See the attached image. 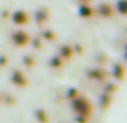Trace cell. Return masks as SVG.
<instances>
[{"mask_svg":"<svg viewBox=\"0 0 127 123\" xmlns=\"http://www.w3.org/2000/svg\"><path fill=\"white\" fill-rule=\"evenodd\" d=\"M3 100H4V102L6 103H8V104H13V99L11 96H9V95H4L3 96Z\"/></svg>","mask_w":127,"mask_h":123,"instance_id":"obj_23","label":"cell"},{"mask_svg":"<svg viewBox=\"0 0 127 123\" xmlns=\"http://www.w3.org/2000/svg\"><path fill=\"white\" fill-rule=\"evenodd\" d=\"M87 119L88 118L84 117V115H76V122L77 123H88L87 122Z\"/></svg>","mask_w":127,"mask_h":123,"instance_id":"obj_22","label":"cell"},{"mask_svg":"<svg viewBox=\"0 0 127 123\" xmlns=\"http://www.w3.org/2000/svg\"><path fill=\"white\" fill-rule=\"evenodd\" d=\"M11 40L17 47H25L30 43L31 38L25 30H17L11 35Z\"/></svg>","mask_w":127,"mask_h":123,"instance_id":"obj_3","label":"cell"},{"mask_svg":"<svg viewBox=\"0 0 127 123\" xmlns=\"http://www.w3.org/2000/svg\"><path fill=\"white\" fill-rule=\"evenodd\" d=\"M113 75L116 79L122 81L124 78V75H125V68L122 65L121 63H115L113 65Z\"/></svg>","mask_w":127,"mask_h":123,"instance_id":"obj_11","label":"cell"},{"mask_svg":"<svg viewBox=\"0 0 127 123\" xmlns=\"http://www.w3.org/2000/svg\"><path fill=\"white\" fill-rule=\"evenodd\" d=\"M30 43H31V45H32L33 48H36V49L41 48V40H40V38H38V37L33 38L32 40H30Z\"/></svg>","mask_w":127,"mask_h":123,"instance_id":"obj_19","label":"cell"},{"mask_svg":"<svg viewBox=\"0 0 127 123\" xmlns=\"http://www.w3.org/2000/svg\"><path fill=\"white\" fill-rule=\"evenodd\" d=\"M97 12H98L99 16H101V17H104V18H110L114 15V9H113V7L110 6V4L106 3V2H103V3H100L98 6Z\"/></svg>","mask_w":127,"mask_h":123,"instance_id":"obj_6","label":"cell"},{"mask_svg":"<svg viewBox=\"0 0 127 123\" xmlns=\"http://www.w3.org/2000/svg\"><path fill=\"white\" fill-rule=\"evenodd\" d=\"M116 7L121 15H123V16L126 15V12H127V1L126 0H118L116 3Z\"/></svg>","mask_w":127,"mask_h":123,"instance_id":"obj_14","label":"cell"},{"mask_svg":"<svg viewBox=\"0 0 127 123\" xmlns=\"http://www.w3.org/2000/svg\"><path fill=\"white\" fill-rule=\"evenodd\" d=\"M74 48L68 44H64L59 47V56L63 58L64 61H68L74 55Z\"/></svg>","mask_w":127,"mask_h":123,"instance_id":"obj_8","label":"cell"},{"mask_svg":"<svg viewBox=\"0 0 127 123\" xmlns=\"http://www.w3.org/2000/svg\"><path fill=\"white\" fill-rule=\"evenodd\" d=\"M22 64H24L26 67L31 68V67H33V65H35V60H33L31 56L26 55L22 57Z\"/></svg>","mask_w":127,"mask_h":123,"instance_id":"obj_17","label":"cell"},{"mask_svg":"<svg viewBox=\"0 0 127 123\" xmlns=\"http://www.w3.org/2000/svg\"><path fill=\"white\" fill-rule=\"evenodd\" d=\"M98 103H99V106H100L103 110L108 109L110 106V104H112V94H109V93L104 91L98 97Z\"/></svg>","mask_w":127,"mask_h":123,"instance_id":"obj_9","label":"cell"},{"mask_svg":"<svg viewBox=\"0 0 127 123\" xmlns=\"http://www.w3.org/2000/svg\"><path fill=\"white\" fill-rule=\"evenodd\" d=\"M79 95V91L77 90L76 87H69L67 90V92H66V96H67L68 100H74L75 97H77Z\"/></svg>","mask_w":127,"mask_h":123,"instance_id":"obj_15","label":"cell"},{"mask_svg":"<svg viewBox=\"0 0 127 123\" xmlns=\"http://www.w3.org/2000/svg\"><path fill=\"white\" fill-rule=\"evenodd\" d=\"M35 118L39 123H48L49 122V118L47 112L44 109H37L35 111Z\"/></svg>","mask_w":127,"mask_h":123,"instance_id":"obj_12","label":"cell"},{"mask_svg":"<svg viewBox=\"0 0 127 123\" xmlns=\"http://www.w3.org/2000/svg\"><path fill=\"white\" fill-rule=\"evenodd\" d=\"M80 1H83V2H88V1H92V0H80Z\"/></svg>","mask_w":127,"mask_h":123,"instance_id":"obj_24","label":"cell"},{"mask_svg":"<svg viewBox=\"0 0 127 123\" xmlns=\"http://www.w3.org/2000/svg\"><path fill=\"white\" fill-rule=\"evenodd\" d=\"M48 64L51 68H54V69H59V68H62L63 65H64V60L59 55H55L49 60Z\"/></svg>","mask_w":127,"mask_h":123,"instance_id":"obj_13","label":"cell"},{"mask_svg":"<svg viewBox=\"0 0 127 123\" xmlns=\"http://www.w3.org/2000/svg\"><path fill=\"white\" fill-rule=\"evenodd\" d=\"M105 92H107V93H109V94H113V93H115L117 91V86L115 85L114 83H108V84H106L105 85Z\"/></svg>","mask_w":127,"mask_h":123,"instance_id":"obj_18","label":"cell"},{"mask_svg":"<svg viewBox=\"0 0 127 123\" xmlns=\"http://www.w3.org/2000/svg\"><path fill=\"white\" fill-rule=\"evenodd\" d=\"M10 82L13 84L15 86L20 88L27 87L29 84V81L27 78V76L25 75V73L20 69H13L12 73L10 75Z\"/></svg>","mask_w":127,"mask_h":123,"instance_id":"obj_2","label":"cell"},{"mask_svg":"<svg viewBox=\"0 0 127 123\" xmlns=\"http://www.w3.org/2000/svg\"><path fill=\"white\" fill-rule=\"evenodd\" d=\"M72 48H74V53H77V54L84 53V47L81 46L80 44H75V46L72 47Z\"/></svg>","mask_w":127,"mask_h":123,"instance_id":"obj_21","label":"cell"},{"mask_svg":"<svg viewBox=\"0 0 127 123\" xmlns=\"http://www.w3.org/2000/svg\"><path fill=\"white\" fill-rule=\"evenodd\" d=\"M49 19V11L46 8H40L36 10L35 12V20L38 25H42Z\"/></svg>","mask_w":127,"mask_h":123,"instance_id":"obj_7","label":"cell"},{"mask_svg":"<svg viewBox=\"0 0 127 123\" xmlns=\"http://www.w3.org/2000/svg\"><path fill=\"white\" fill-rule=\"evenodd\" d=\"M78 15L81 18H90L94 15V10H93V8L90 6H88V4H86L84 2L78 8Z\"/></svg>","mask_w":127,"mask_h":123,"instance_id":"obj_10","label":"cell"},{"mask_svg":"<svg viewBox=\"0 0 127 123\" xmlns=\"http://www.w3.org/2000/svg\"><path fill=\"white\" fill-rule=\"evenodd\" d=\"M71 108L74 110V112L78 115H84V117L88 118L92 114V104L86 97L78 95L77 97H75L74 100H71Z\"/></svg>","mask_w":127,"mask_h":123,"instance_id":"obj_1","label":"cell"},{"mask_svg":"<svg viewBox=\"0 0 127 123\" xmlns=\"http://www.w3.org/2000/svg\"><path fill=\"white\" fill-rule=\"evenodd\" d=\"M42 38H44L45 40H47V42H54L56 38V34L54 33L53 30L48 29V30H45L44 33H42Z\"/></svg>","mask_w":127,"mask_h":123,"instance_id":"obj_16","label":"cell"},{"mask_svg":"<svg viewBox=\"0 0 127 123\" xmlns=\"http://www.w3.org/2000/svg\"><path fill=\"white\" fill-rule=\"evenodd\" d=\"M1 101H2V96L0 95V104H1Z\"/></svg>","mask_w":127,"mask_h":123,"instance_id":"obj_25","label":"cell"},{"mask_svg":"<svg viewBox=\"0 0 127 123\" xmlns=\"http://www.w3.org/2000/svg\"><path fill=\"white\" fill-rule=\"evenodd\" d=\"M86 76L92 81L98 82V83H103L106 78V74L101 68H88L86 70Z\"/></svg>","mask_w":127,"mask_h":123,"instance_id":"obj_5","label":"cell"},{"mask_svg":"<svg viewBox=\"0 0 127 123\" xmlns=\"http://www.w3.org/2000/svg\"><path fill=\"white\" fill-rule=\"evenodd\" d=\"M9 61L6 55H0V67H6L8 65Z\"/></svg>","mask_w":127,"mask_h":123,"instance_id":"obj_20","label":"cell"},{"mask_svg":"<svg viewBox=\"0 0 127 123\" xmlns=\"http://www.w3.org/2000/svg\"><path fill=\"white\" fill-rule=\"evenodd\" d=\"M11 20H12V22L15 25H17V26H25V25H27L29 21V16L25 10L18 9V10L13 11V12L11 13Z\"/></svg>","mask_w":127,"mask_h":123,"instance_id":"obj_4","label":"cell"}]
</instances>
